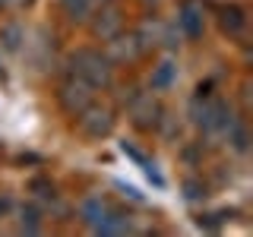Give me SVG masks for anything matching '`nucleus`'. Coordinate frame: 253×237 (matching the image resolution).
Segmentation results:
<instances>
[{"mask_svg": "<svg viewBox=\"0 0 253 237\" xmlns=\"http://www.w3.org/2000/svg\"><path fill=\"white\" fill-rule=\"evenodd\" d=\"M22 41H26V29H22L19 22H6V26H0V44H3L6 51H19Z\"/></svg>", "mask_w": 253, "mask_h": 237, "instance_id": "10", "label": "nucleus"}, {"mask_svg": "<svg viewBox=\"0 0 253 237\" xmlns=\"http://www.w3.org/2000/svg\"><path fill=\"white\" fill-rule=\"evenodd\" d=\"M79 130L85 133L89 139H101V136H108L111 130H114V111L105 108V105H92L85 108V111H79Z\"/></svg>", "mask_w": 253, "mask_h": 237, "instance_id": "3", "label": "nucleus"}, {"mask_svg": "<svg viewBox=\"0 0 253 237\" xmlns=\"http://www.w3.org/2000/svg\"><path fill=\"white\" fill-rule=\"evenodd\" d=\"M6 209H10V196H3V199H0V215H3Z\"/></svg>", "mask_w": 253, "mask_h": 237, "instance_id": "19", "label": "nucleus"}, {"mask_svg": "<svg viewBox=\"0 0 253 237\" xmlns=\"http://www.w3.org/2000/svg\"><path fill=\"white\" fill-rule=\"evenodd\" d=\"M177 22H180V29H184L187 38H200L203 35V10L196 3H184V6H180Z\"/></svg>", "mask_w": 253, "mask_h": 237, "instance_id": "7", "label": "nucleus"}, {"mask_svg": "<svg viewBox=\"0 0 253 237\" xmlns=\"http://www.w3.org/2000/svg\"><path fill=\"white\" fill-rule=\"evenodd\" d=\"M184 190H187V199H200V196L206 193V190H203L200 184H196V180H187V184H184Z\"/></svg>", "mask_w": 253, "mask_h": 237, "instance_id": "18", "label": "nucleus"}, {"mask_svg": "<svg viewBox=\"0 0 253 237\" xmlns=\"http://www.w3.org/2000/svg\"><path fill=\"white\" fill-rule=\"evenodd\" d=\"M22 231H29V234H35L38 228H42V221H38V209L35 205H22Z\"/></svg>", "mask_w": 253, "mask_h": 237, "instance_id": "14", "label": "nucleus"}, {"mask_svg": "<svg viewBox=\"0 0 253 237\" xmlns=\"http://www.w3.org/2000/svg\"><path fill=\"white\" fill-rule=\"evenodd\" d=\"M108 209H111V205H108L105 199H101V196H92V199H85V202H83V209H79V212H83V218H85V221H89V225L95 228L101 218L108 215Z\"/></svg>", "mask_w": 253, "mask_h": 237, "instance_id": "11", "label": "nucleus"}, {"mask_svg": "<svg viewBox=\"0 0 253 237\" xmlns=\"http://www.w3.org/2000/svg\"><path fill=\"white\" fill-rule=\"evenodd\" d=\"M158 114H162V108H158V101L152 95H142V92L130 95V117L139 130H152L158 123Z\"/></svg>", "mask_w": 253, "mask_h": 237, "instance_id": "4", "label": "nucleus"}, {"mask_svg": "<svg viewBox=\"0 0 253 237\" xmlns=\"http://www.w3.org/2000/svg\"><path fill=\"white\" fill-rule=\"evenodd\" d=\"M139 54H142V44H139L136 35H124V32H121V35H114V38L108 41V60H111V63H114V60H117V63L136 60Z\"/></svg>", "mask_w": 253, "mask_h": 237, "instance_id": "5", "label": "nucleus"}, {"mask_svg": "<svg viewBox=\"0 0 253 237\" xmlns=\"http://www.w3.org/2000/svg\"><path fill=\"white\" fill-rule=\"evenodd\" d=\"M95 231H98V234H126V231H130V215H121V212L108 209V215L95 225Z\"/></svg>", "mask_w": 253, "mask_h": 237, "instance_id": "9", "label": "nucleus"}, {"mask_svg": "<svg viewBox=\"0 0 253 237\" xmlns=\"http://www.w3.org/2000/svg\"><path fill=\"white\" fill-rule=\"evenodd\" d=\"M70 67H73V76L85 79L89 85H95V89H105V85H111V76H114V67H111L108 54L95 51V47H79L76 54H70Z\"/></svg>", "mask_w": 253, "mask_h": 237, "instance_id": "1", "label": "nucleus"}, {"mask_svg": "<svg viewBox=\"0 0 253 237\" xmlns=\"http://www.w3.org/2000/svg\"><path fill=\"white\" fill-rule=\"evenodd\" d=\"M35 0H0V13H19V10H29Z\"/></svg>", "mask_w": 253, "mask_h": 237, "instance_id": "16", "label": "nucleus"}, {"mask_svg": "<svg viewBox=\"0 0 253 237\" xmlns=\"http://www.w3.org/2000/svg\"><path fill=\"white\" fill-rule=\"evenodd\" d=\"M121 149H124V152H126V155H130V158H133V161H136V164H142V168H146V164H149V158H146V155H142V152H139V149H133V146H130V142H124V146H121Z\"/></svg>", "mask_w": 253, "mask_h": 237, "instance_id": "17", "label": "nucleus"}, {"mask_svg": "<svg viewBox=\"0 0 253 237\" xmlns=\"http://www.w3.org/2000/svg\"><path fill=\"white\" fill-rule=\"evenodd\" d=\"M57 98H60L63 111L76 117L79 111H85L95 101V85H89L85 79H79V76H70V79H63V82H60Z\"/></svg>", "mask_w": 253, "mask_h": 237, "instance_id": "2", "label": "nucleus"}, {"mask_svg": "<svg viewBox=\"0 0 253 237\" xmlns=\"http://www.w3.org/2000/svg\"><path fill=\"white\" fill-rule=\"evenodd\" d=\"M218 26L228 32V35H237L244 26H247V16H244L241 6H221L218 10Z\"/></svg>", "mask_w": 253, "mask_h": 237, "instance_id": "8", "label": "nucleus"}, {"mask_svg": "<svg viewBox=\"0 0 253 237\" xmlns=\"http://www.w3.org/2000/svg\"><path fill=\"white\" fill-rule=\"evenodd\" d=\"M174 76H177V67H174L171 60L158 63V67L152 70V89H168V85L174 82Z\"/></svg>", "mask_w": 253, "mask_h": 237, "instance_id": "12", "label": "nucleus"}, {"mask_svg": "<svg viewBox=\"0 0 253 237\" xmlns=\"http://www.w3.org/2000/svg\"><path fill=\"white\" fill-rule=\"evenodd\" d=\"M228 139H231V146L237 149V152H247V130H244V123L228 126Z\"/></svg>", "mask_w": 253, "mask_h": 237, "instance_id": "15", "label": "nucleus"}, {"mask_svg": "<svg viewBox=\"0 0 253 237\" xmlns=\"http://www.w3.org/2000/svg\"><path fill=\"white\" fill-rule=\"evenodd\" d=\"M92 32L101 38V41H111L114 35H121V32H124V16H121V10L105 6V10L98 13V19L92 22Z\"/></svg>", "mask_w": 253, "mask_h": 237, "instance_id": "6", "label": "nucleus"}, {"mask_svg": "<svg viewBox=\"0 0 253 237\" xmlns=\"http://www.w3.org/2000/svg\"><path fill=\"white\" fill-rule=\"evenodd\" d=\"M63 13L73 22H85L92 16V0H63Z\"/></svg>", "mask_w": 253, "mask_h": 237, "instance_id": "13", "label": "nucleus"}]
</instances>
